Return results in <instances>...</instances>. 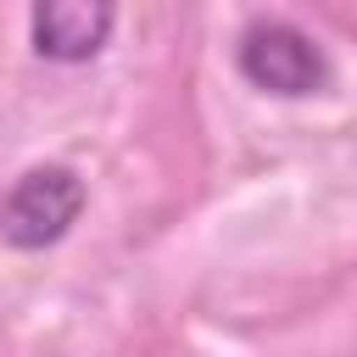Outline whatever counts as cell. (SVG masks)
<instances>
[{
  "mask_svg": "<svg viewBox=\"0 0 357 357\" xmlns=\"http://www.w3.org/2000/svg\"><path fill=\"white\" fill-rule=\"evenodd\" d=\"M84 201H89V190L73 167L39 162L22 178H11V190L0 195V240L11 251H45V245L67 240Z\"/></svg>",
  "mask_w": 357,
  "mask_h": 357,
  "instance_id": "1",
  "label": "cell"
},
{
  "mask_svg": "<svg viewBox=\"0 0 357 357\" xmlns=\"http://www.w3.org/2000/svg\"><path fill=\"white\" fill-rule=\"evenodd\" d=\"M234 67L251 89L262 95H279V100H301V95H318L324 78H329V61L318 50L312 33H301L296 22H279V17H257L240 45H234Z\"/></svg>",
  "mask_w": 357,
  "mask_h": 357,
  "instance_id": "2",
  "label": "cell"
},
{
  "mask_svg": "<svg viewBox=\"0 0 357 357\" xmlns=\"http://www.w3.org/2000/svg\"><path fill=\"white\" fill-rule=\"evenodd\" d=\"M112 28H117V0H33V17H28L33 50L61 67L95 61Z\"/></svg>",
  "mask_w": 357,
  "mask_h": 357,
  "instance_id": "3",
  "label": "cell"
}]
</instances>
